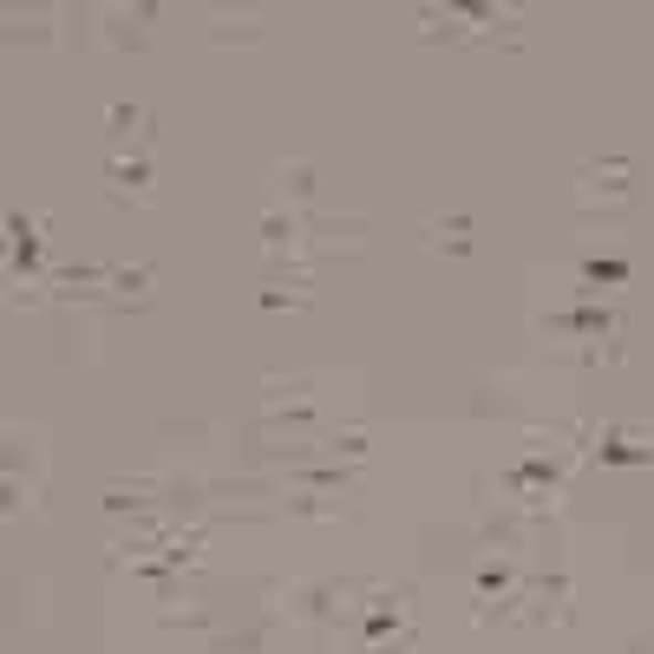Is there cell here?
Listing matches in <instances>:
<instances>
[{
	"label": "cell",
	"mask_w": 654,
	"mask_h": 654,
	"mask_svg": "<svg viewBox=\"0 0 654 654\" xmlns=\"http://www.w3.org/2000/svg\"><path fill=\"white\" fill-rule=\"evenodd\" d=\"M419 40H491V46H517L523 40V13L517 7H419Z\"/></svg>",
	"instance_id": "6da1fadb"
},
{
	"label": "cell",
	"mask_w": 654,
	"mask_h": 654,
	"mask_svg": "<svg viewBox=\"0 0 654 654\" xmlns=\"http://www.w3.org/2000/svg\"><path fill=\"white\" fill-rule=\"evenodd\" d=\"M210 40H217V46H242V40H256V20H242V13H217Z\"/></svg>",
	"instance_id": "5b68a950"
},
{
	"label": "cell",
	"mask_w": 654,
	"mask_h": 654,
	"mask_svg": "<svg viewBox=\"0 0 654 654\" xmlns=\"http://www.w3.org/2000/svg\"><path fill=\"white\" fill-rule=\"evenodd\" d=\"M642 170L629 164V157H595V164H582L577 170V217L582 222H602L609 210L622 217L635 197H642V184H635Z\"/></svg>",
	"instance_id": "7a4b0ae2"
},
{
	"label": "cell",
	"mask_w": 654,
	"mask_h": 654,
	"mask_svg": "<svg viewBox=\"0 0 654 654\" xmlns=\"http://www.w3.org/2000/svg\"><path fill=\"white\" fill-rule=\"evenodd\" d=\"M419 242H426L433 256H465V249H471V222L465 217H426L419 222Z\"/></svg>",
	"instance_id": "277c9868"
},
{
	"label": "cell",
	"mask_w": 654,
	"mask_h": 654,
	"mask_svg": "<svg viewBox=\"0 0 654 654\" xmlns=\"http://www.w3.org/2000/svg\"><path fill=\"white\" fill-rule=\"evenodd\" d=\"M105 197L150 204V145H105Z\"/></svg>",
	"instance_id": "3957f363"
}]
</instances>
